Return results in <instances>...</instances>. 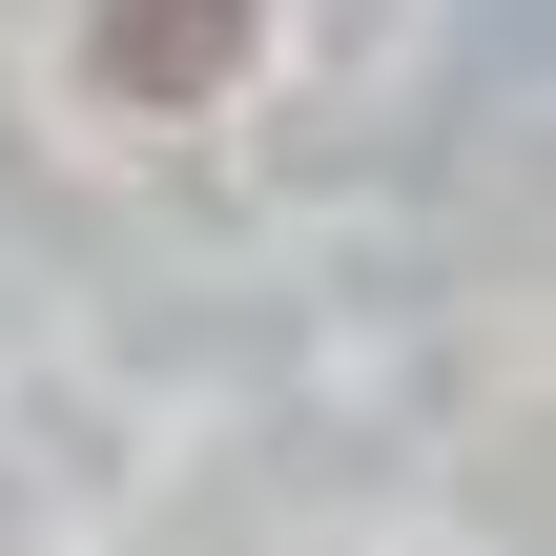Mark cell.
<instances>
[{"instance_id": "1", "label": "cell", "mask_w": 556, "mask_h": 556, "mask_svg": "<svg viewBox=\"0 0 556 556\" xmlns=\"http://www.w3.org/2000/svg\"><path fill=\"white\" fill-rule=\"evenodd\" d=\"M248 41H268V0H83V83L103 103H206V83H248Z\"/></svg>"}]
</instances>
